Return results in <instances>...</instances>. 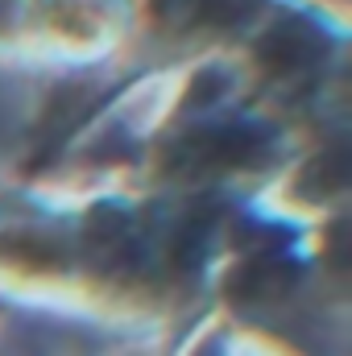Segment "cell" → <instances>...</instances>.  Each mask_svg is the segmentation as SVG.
<instances>
[{"mask_svg": "<svg viewBox=\"0 0 352 356\" xmlns=\"http://www.w3.org/2000/svg\"><path fill=\"white\" fill-rule=\"evenodd\" d=\"M315 38L307 33V29H298V25H282V29H273L269 33V42H265V58L273 63V67H298V63H307L311 54H315Z\"/></svg>", "mask_w": 352, "mask_h": 356, "instance_id": "6da1fadb", "label": "cell"}]
</instances>
